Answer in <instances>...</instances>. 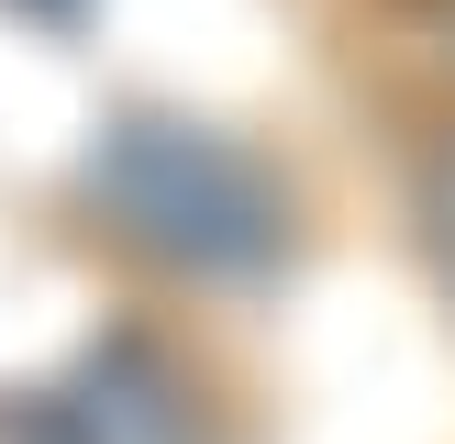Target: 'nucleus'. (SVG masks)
<instances>
[{
	"instance_id": "nucleus-1",
	"label": "nucleus",
	"mask_w": 455,
	"mask_h": 444,
	"mask_svg": "<svg viewBox=\"0 0 455 444\" xmlns=\"http://www.w3.org/2000/svg\"><path fill=\"white\" fill-rule=\"evenodd\" d=\"M89 200L133 256L178 266V278H256L289 244V189L256 145L212 123H178V111H123V123L89 145Z\"/></svg>"
},
{
	"instance_id": "nucleus-2",
	"label": "nucleus",
	"mask_w": 455,
	"mask_h": 444,
	"mask_svg": "<svg viewBox=\"0 0 455 444\" xmlns=\"http://www.w3.org/2000/svg\"><path fill=\"white\" fill-rule=\"evenodd\" d=\"M0 444H222L200 377L178 367L156 333H100L89 355H67L44 389L12 400Z\"/></svg>"
},
{
	"instance_id": "nucleus-3",
	"label": "nucleus",
	"mask_w": 455,
	"mask_h": 444,
	"mask_svg": "<svg viewBox=\"0 0 455 444\" xmlns=\"http://www.w3.org/2000/svg\"><path fill=\"white\" fill-rule=\"evenodd\" d=\"M422 244H434V266H444V289H455V145L422 167Z\"/></svg>"
},
{
	"instance_id": "nucleus-4",
	"label": "nucleus",
	"mask_w": 455,
	"mask_h": 444,
	"mask_svg": "<svg viewBox=\"0 0 455 444\" xmlns=\"http://www.w3.org/2000/svg\"><path fill=\"white\" fill-rule=\"evenodd\" d=\"M12 12H44V22H67V12H78V0H12Z\"/></svg>"
}]
</instances>
